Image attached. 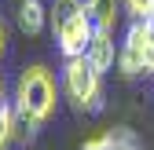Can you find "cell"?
I'll list each match as a JSON object with an SVG mask.
<instances>
[{
	"label": "cell",
	"instance_id": "6da1fadb",
	"mask_svg": "<svg viewBox=\"0 0 154 150\" xmlns=\"http://www.w3.org/2000/svg\"><path fill=\"white\" fill-rule=\"evenodd\" d=\"M48 26L55 33V44H59L63 59L85 55L92 37H95V26H92V18H88L81 0H51L48 4Z\"/></svg>",
	"mask_w": 154,
	"mask_h": 150
},
{
	"label": "cell",
	"instance_id": "7a4b0ae2",
	"mask_svg": "<svg viewBox=\"0 0 154 150\" xmlns=\"http://www.w3.org/2000/svg\"><path fill=\"white\" fill-rule=\"evenodd\" d=\"M59 81H55V73L41 62L26 66L18 73V84H15V110H22V114L37 117V121H48L55 114V106H59Z\"/></svg>",
	"mask_w": 154,
	"mask_h": 150
},
{
	"label": "cell",
	"instance_id": "3957f363",
	"mask_svg": "<svg viewBox=\"0 0 154 150\" xmlns=\"http://www.w3.org/2000/svg\"><path fill=\"white\" fill-rule=\"evenodd\" d=\"M66 99L77 110H88V114H99L103 110V73L95 70L85 55L63 62V77H59Z\"/></svg>",
	"mask_w": 154,
	"mask_h": 150
},
{
	"label": "cell",
	"instance_id": "277c9868",
	"mask_svg": "<svg viewBox=\"0 0 154 150\" xmlns=\"http://www.w3.org/2000/svg\"><path fill=\"white\" fill-rule=\"evenodd\" d=\"M150 48H154V22L150 18H132L125 29V40L118 44V70L125 77L150 73Z\"/></svg>",
	"mask_w": 154,
	"mask_h": 150
},
{
	"label": "cell",
	"instance_id": "5b68a950",
	"mask_svg": "<svg viewBox=\"0 0 154 150\" xmlns=\"http://www.w3.org/2000/svg\"><path fill=\"white\" fill-rule=\"evenodd\" d=\"M81 150H143V143L136 139L132 128H103L99 136L85 139Z\"/></svg>",
	"mask_w": 154,
	"mask_h": 150
},
{
	"label": "cell",
	"instance_id": "8992f818",
	"mask_svg": "<svg viewBox=\"0 0 154 150\" xmlns=\"http://www.w3.org/2000/svg\"><path fill=\"white\" fill-rule=\"evenodd\" d=\"M85 59H88L95 70H99V73L114 70V66H118V48H114V33H103V29H95L92 44H88V51H85Z\"/></svg>",
	"mask_w": 154,
	"mask_h": 150
},
{
	"label": "cell",
	"instance_id": "52a82bcc",
	"mask_svg": "<svg viewBox=\"0 0 154 150\" xmlns=\"http://www.w3.org/2000/svg\"><path fill=\"white\" fill-rule=\"evenodd\" d=\"M85 11H88L95 29L114 33L118 29V18H121V0H85Z\"/></svg>",
	"mask_w": 154,
	"mask_h": 150
},
{
	"label": "cell",
	"instance_id": "ba28073f",
	"mask_svg": "<svg viewBox=\"0 0 154 150\" xmlns=\"http://www.w3.org/2000/svg\"><path fill=\"white\" fill-rule=\"evenodd\" d=\"M48 26V4L44 0H22V8H18V29L26 37H37Z\"/></svg>",
	"mask_w": 154,
	"mask_h": 150
},
{
	"label": "cell",
	"instance_id": "9c48e42d",
	"mask_svg": "<svg viewBox=\"0 0 154 150\" xmlns=\"http://www.w3.org/2000/svg\"><path fill=\"white\" fill-rule=\"evenodd\" d=\"M37 132H41V121H37V117H29V114H22V110H15V121H11V139H15V143H22V146H29V143L37 139Z\"/></svg>",
	"mask_w": 154,
	"mask_h": 150
},
{
	"label": "cell",
	"instance_id": "30bf717a",
	"mask_svg": "<svg viewBox=\"0 0 154 150\" xmlns=\"http://www.w3.org/2000/svg\"><path fill=\"white\" fill-rule=\"evenodd\" d=\"M132 18H154V0H121Z\"/></svg>",
	"mask_w": 154,
	"mask_h": 150
},
{
	"label": "cell",
	"instance_id": "8fae6325",
	"mask_svg": "<svg viewBox=\"0 0 154 150\" xmlns=\"http://www.w3.org/2000/svg\"><path fill=\"white\" fill-rule=\"evenodd\" d=\"M4 40H8V29H4V18H0V55H4Z\"/></svg>",
	"mask_w": 154,
	"mask_h": 150
},
{
	"label": "cell",
	"instance_id": "7c38bea8",
	"mask_svg": "<svg viewBox=\"0 0 154 150\" xmlns=\"http://www.w3.org/2000/svg\"><path fill=\"white\" fill-rule=\"evenodd\" d=\"M0 99H4V81H0Z\"/></svg>",
	"mask_w": 154,
	"mask_h": 150
}]
</instances>
